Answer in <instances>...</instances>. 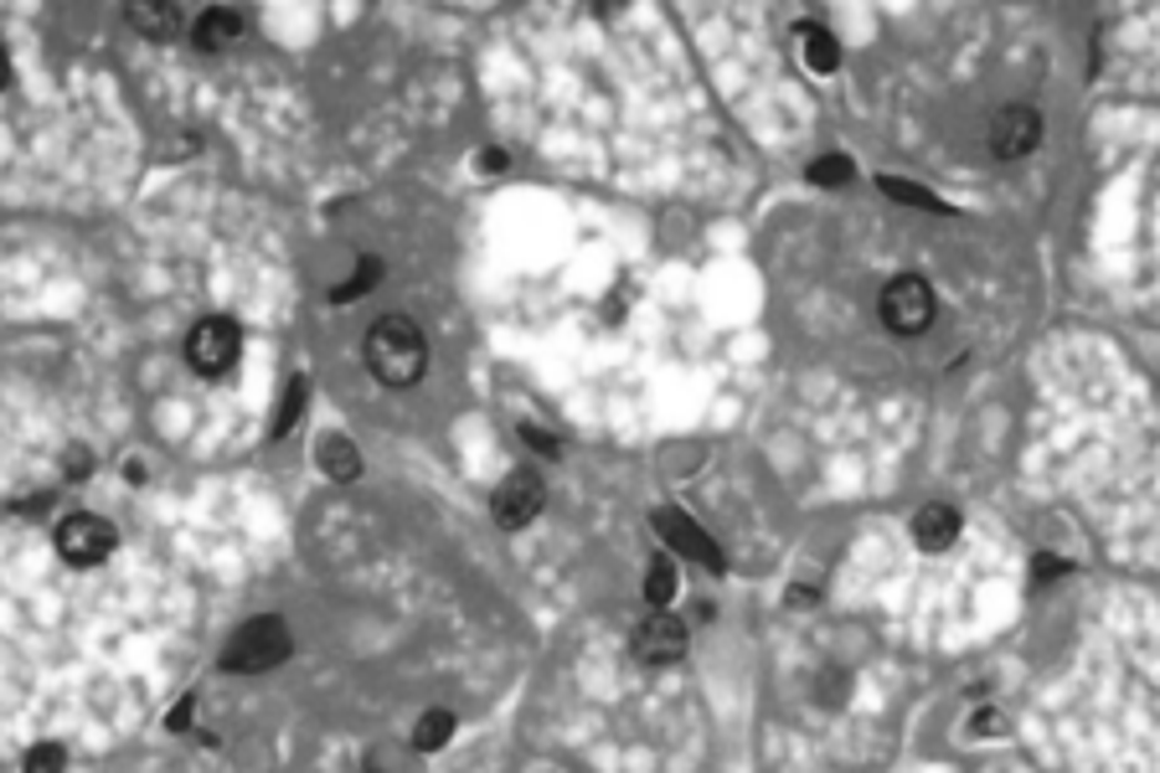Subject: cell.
Wrapping results in <instances>:
<instances>
[{"mask_svg": "<svg viewBox=\"0 0 1160 773\" xmlns=\"http://www.w3.org/2000/svg\"><path fill=\"white\" fill-rule=\"evenodd\" d=\"M361 351H367V372L387 386H413L418 377L429 372V341H423V330L408 315H382L367 330Z\"/></svg>", "mask_w": 1160, "mask_h": 773, "instance_id": "cell-1", "label": "cell"}, {"mask_svg": "<svg viewBox=\"0 0 1160 773\" xmlns=\"http://www.w3.org/2000/svg\"><path fill=\"white\" fill-rule=\"evenodd\" d=\"M289 650H295V640H289L284 619L264 614V619L243 625L238 635L227 640V650H223V670H238V676H258V670H274V666H279V660H284Z\"/></svg>", "mask_w": 1160, "mask_h": 773, "instance_id": "cell-2", "label": "cell"}, {"mask_svg": "<svg viewBox=\"0 0 1160 773\" xmlns=\"http://www.w3.org/2000/svg\"><path fill=\"white\" fill-rule=\"evenodd\" d=\"M877 310H882V320H887L893 336H918V330H928V320H934V289H928L918 274H897V279L882 289Z\"/></svg>", "mask_w": 1160, "mask_h": 773, "instance_id": "cell-3", "label": "cell"}, {"mask_svg": "<svg viewBox=\"0 0 1160 773\" xmlns=\"http://www.w3.org/2000/svg\"><path fill=\"white\" fill-rule=\"evenodd\" d=\"M238 357H243V330L233 326L227 315H207V320L192 330V341H186V361H192V372H202V377L233 372V361Z\"/></svg>", "mask_w": 1160, "mask_h": 773, "instance_id": "cell-4", "label": "cell"}, {"mask_svg": "<svg viewBox=\"0 0 1160 773\" xmlns=\"http://www.w3.org/2000/svg\"><path fill=\"white\" fill-rule=\"evenodd\" d=\"M114 526H109L104 516H93V511H78V516H68L58 526V552L68 557L73 567H93L104 563L109 552H114Z\"/></svg>", "mask_w": 1160, "mask_h": 773, "instance_id": "cell-5", "label": "cell"}, {"mask_svg": "<svg viewBox=\"0 0 1160 773\" xmlns=\"http://www.w3.org/2000/svg\"><path fill=\"white\" fill-rule=\"evenodd\" d=\"M629 645H635V655H640L645 666H670V660H681L686 655V625L676 619V614L655 609L635 625V640Z\"/></svg>", "mask_w": 1160, "mask_h": 773, "instance_id": "cell-6", "label": "cell"}, {"mask_svg": "<svg viewBox=\"0 0 1160 773\" xmlns=\"http://www.w3.org/2000/svg\"><path fill=\"white\" fill-rule=\"evenodd\" d=\"M1037 140H1041V114L1031 104L1000 109L996 124H990V155H1000V161H1022V155H1031Z\"/></svg>", "mask_w": 1160, "mask_h": 773, "instance_id": "cell-7", "label": "cell"}, {"mask_svg": "<svg viewBox=\"0 0 1160 773\" xmlns=\"http://www.w3.org/2000/svg\"><path fill=\"white\" fill-rule=\"evenodd\" d=\"M542 501H547V491H542V480L532 475V470H516V475L495 491L491 511L495 521L506 526V532H521V526H532L536 516H542Z\"/></svg>", "mask_w": 1160, "mask_h": 773, "instance_id": "cell-8", "label": "cell"}, {"mask_svg": "<svg viewBox=\"0 0 1160 773\" xmlns=\"http://www.w3.org/2000/svg\"><path fill=\"white\" fill-rule=\"evenodd\" d=\"M655 532H660V542H666V547H676L681 557H691V563L722 567V552H717V542L701 532V526L686 516V511H676V506L655 511Z\"/></svg>", "mask_w": 1160, "mask_h": 773, "instance_id": "cell-9", "label": "cell"}, {"mask_svg": "<svg viewBox=\"0 0 1160 773\" xmlns=\"http://www.w3.org/2000/svg\"><path fill=\"white\" fill-rule=\"evenodd\" d=\"M913 542L923 552H944L959 542V511L944 506V501H928V506L913 516Z\"/></svg>", "mask_w": 1160, "mask_h": 773, "instance_id": "cell-10", "label": "cell"}, {"mask_svg": "<svg viewBox=\"0 0 1160 773\" xmlns=\"http://www.w3.org/2000/svg\"><path fill=\"white\" fill-rule=\"evenodd\" d=\"M800 58H804V68H810L815 78H831L835 68H841V47H835V37L825 27L804 21V27H800Z\"/></svg>", "mask_w": 1160, "mask_h": 773, "instance_id": "cell-11", "label": "cell"}, {"mask_svg": "<svg viewBox=\"0 0 1160 773\" xmlns=\"http://www.w3.org/2000/svg\"><path fill=\"white\" fill-rule=\"evenodd\" d=\"M243 37V16L227 11V6H217V11H207L202 21H196V47L202 52H223V47H233Z\"/></svg>", "mask_w": 1160, "mask_h": 773, "instance_id": "cell-12", "label": "cell"}, {"mask_svg": "<svg viewBox=\"0 0 1160 773\" xmlns=\"http://www.w3.org/2000/svg\"><path fill=\"white\" fill-rule=\"evenodd\" d=\"M320 470H326L330 480H357V470H361L357 444L341 439V433H326V439H320Z\"/></svg>", "mask_w": 1160, "mask_h": 773, "instance_id": "cell-13", "label": "cell"}, {"mask_svg": "<svg viewBox=\"0 0 1160 773\" xmlns=\"http://www.w3.org/2000/svg\"><path fill=\"white\" fill-rule=\"evenodd\" d=\"M645 598H650V609H670V598H676V563L670 557H655L650 573H645Z\"/></svg>", "mask_w": 1160, "mask_h": 773, "instance_id": "cell-14", "label": "cell"}, {"mask_svg": "<svg viewBox=\"0 0 1160 773\" xmlns=\"http://www.w3.org/2000/svg\"><path fill=\"white\" fill-rule=\"evenodd\" d=\"M130 21L145 31V37H171L181 16H176V6H145V0H140V6H130Z\"/></svg>", "mask_w": 1160, "mask_h": 773, "instance_id": "cell-15", "label": "cell"}, {"mask_svg": "<svg viewBox=\"0 0 1160 773\" xmlns=\"http://www.w3.org/2000/svg\"><path fill=\"white\" fill-rule=\"evenodd\" d=\"M449 732H454V717H449V712H429V717H418V732H413L418 753H439V748L449 743Z\"/></svg>", "mask_w": 1160, "mask_h": 773, "instance_id": "cell-16", "label": "cell"}, {"mask_svg": "<svg viewBox=\"0 0 1160 773\" xmlns=\"http://www.w3.org/2000/svg\"><path fill=\"white\" fill-rule=\"evenodd\" d=\"M305 392H310V382H305V377H295V382H289V392H284V402H279V418H274V439H284V433L299 423V413H305Z\"/></svg>", "mask_w": 1160, "mask_h": 773, "instance_id": "cell-17", "label": "cell"}, {"mask_svg": "<svg viewBox=\"0 0 1160 773\" xmlns=\"http://www.w3.org/2000/svg\"><path fill=\"white\" fill-rule=\"evenodd\" d=\"M851 176H856L851 155H820V161L810 165V181H815V186H846Z\"/></svg>", "mask_w": 1160, "mask_h": 773, "instance_id": "cell-18", "label": "cell"}, {"mask_svg": "<svg viewBox=\"0 0 1160 773\" xmlns=\"http://www.w3.org/2000/svg\"><path fill=\"white\" fill-rule=\"evenodd\" d=\"M377 279H382V264H377V258H361L357 279H351V284H341V289H336V295H330V299H336V305H351V299H357V295H367V289H372Z\"/></svg>", "mask_w": 1160, "mask_h": 773, "instance_id": "cell-19", "label": "cell"}, {"mask_svg": "<svg viewBox=\"0 0 1160 773\" xmlns=\"http://www.w3.org/2000/svg\"><path fill=\"white\" fill-rule=\"evenodd\" d=\"M882 192L893 196V202H903V207H928V212H944L934 202V196L923 192V186H907V181H893V176H882Z\"/></svg>", "mask_w": 1160, "mask_h": 773, "instance_id": "cell-20", "label": "cell"}, {"mask_svg": "<svg viewBox=\"0 0 1160 773\" xmlns=\"http://www.w3.org/2000/svg\"><path fill=\"white\" fill-rule=\"evenodd\" d=\"M68 769V753H62V743H37L27 753V773H62Z\"/></svg>", "mask_w": 1160, "mask_h": 773, "instance_id": "cell-21", "label": "cell"}, {"mask_svg": "<svg viewBox=\"0 0 1160 773\" xmlns=\"http://www.w3.org/2000/svg\"><path fill=\"white\" fill-rule=\"evenodd\" d=\"M1006 732V717L1000 712H981L975 717V738H1000Z\"/></svg>", "mask_w": 1160, "mask_h": 773, "instance_id": "cell-22", "label": "cell"}, {"mask_svg": "<svg viewBox=\"0 0 1160 773\" xmlns=\"http://www.w3.org/2000/svg\"><path fill=\"white\" fill-rule=\"evenodd\" d=\"M521 433H526V439H532V449H542V454H557V444H552V433L532 429V423H521Z\"/></svg>", "mask_w": 1160, "mask_h": 773, "instance_id": "cell-23", "label": "cell"}, {"mask_svg": "<svg viewBox=\"0 0 1160 773\" xmlns=\"http://www.w3.org/2000/svg\"><path fill=\"white\" fill-rule=\"evenodd\" d=\"M186 722H192V697H186V701L176 707V712L165 717V728H171V732H186Z\"/></svg>", "mask_w": 1160, "mask_h": 773, "instance_id": "cell-24", "label": "cell"}, {"mask_svg": "<svg viewBox=\"0 0 1160 773\" xmlns=\"http://www.w3.org/2000/svg\"><path fill=\"white\" fill-rule=\"evenodd\" d=\"M485 171H506V150H485Z\"/></svg>", "mask_w": 1160, "mask_h": 773, "instance_id": "cell-25", "label": "cell"}]
</instances>
